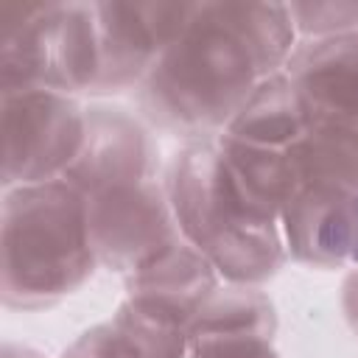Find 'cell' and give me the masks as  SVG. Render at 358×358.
<instances>
[{"mask_svg": "<svg viewBox=\"0 0 358 358\" xmlns=\"http://www.w3.org/2000/svg\"><path fill=\"white\" fill-rule=\"evenodd\" d=\"M305 260L316 266L358 263V190L322 215Z\"/></svg>", "mask_w": 358, "mask_h": 358, "instance_id": "11", "label": "cell"}, {"mask_svg": "<svg viewBox=\"0 0 358 358\" xmlns=\"http://www.w3.org/2000/svg\"><path fill=\"white\" fill-rule=\"evenodd\" d=\"M64 358H134V355L129 352V347L123 344L117 330L112 324H103V327H95V330L84 333L64 352Z\"/></svg>", "mask_w": 358, "mask_h": 358, "instance_id": "12", "label": "cell"}, {"mask_svg": "<svg viewBox=\"0 0 358 358\" xmlns=\"http://www.w3.org/2000/svg\"><path fill=\"white\" fill-rule=\"evenodd\" d=\"M87 199L112 187L154 179V143L120 109H92L78 157L62 176Z\"/></svg>", "mask_w": 358, "mask_h": 358, "instance_id": "6", "label": "cell"}, {"mask_svg": "<svg viewBox=\"0 0 358 358\" xmlns=\"http://www.w3.org/2000/svg\"><path fill=\"white\" fill-rule=\"evenodd\" d=\"M308 131L310 115L299 92L288 76L274 73L257 84L218 140L263 154H288Z\"/></svg>", "mask_w": 358, "mask_h": 358, "instance_id": "8", "label": "cell"}, {"mask_svg": "<svg viewBox=\"0 0 358 358\" xmlns=\"http://www.w3.org/2000/svg\"><path fill=\"white\" fill-rule=\"evenodd\" d=\"M134 358H187V322L140 299H126L112 322Z\"/></svg>", "mask_w": 358, "mask_h": 358, "instance_id": "10", "label": "cell"}, {"mask_svg": "<svg viewBox=\"0 0 358 358\" xmlns=\"http://www.w3.org/2000/svg\"><path fill=\"white\" fill-rule=\"evenodd\" d=\"M215 274L213 263L190 243H173L145 268L129 277V296L162 308L187 324L199 308L213 296Z\"/></svg>", "mask_w": 358, "mask_h": 358, "instance_id": "9", "label": "cell"}, {"mask_svg": "<svg viewBox=\"0 0 358 358\" xmlns=\"http://www.w3.org/2000/svg\"><path fill=\"white\" fill-rule=\"evenodd\" d=\"M90 201L67 179L20 185L3 210V291L8 305L42 308L73 294L95 260Z\"/></svg>", "mask_w": 358, "mask_h": 358, "instance_id": "2", "label": "cell"}, {"mask_svg": "<svg viewBox=\"0 0 358 358\" xmlns=\"http://www.w3.org/2000/svg\"><path fill=\"white\" fill-rule=\"evenodd\" d=\"M288 53L285 22H187L145 76L143 103L179 131L227 129Z\"/></svg>", "mask_w": 358, "mask_h": 358, "instance_id": "1", "label": "cell"}, {"mask_svg": "<svg viewBox=\"0 0 358 358\" xmlns=\"http://www.w3.org/2000/svg\"><path fill=\"white\" fill-rule=\"evenodd\" d=\"M3 358H39V355H36V352H31V350H14V347H8Z\"/></svg>", "mask_w": 358, "mask_h": 358, "instance_id": "14", "label": "cell"}, {"mask_svg": "<svg viewBox=\"0 0 358 358\" xmlns=\"http://www.w3.org/2000/svg\"><path fill=\"white\" fill-rule=\"evenodd\" d=\"M168 201L187 243L232 282L252 285L280 268L285 255L277 218L241 193L218 145L199 143L176 157Z\"/></svg>", "mask_w": 358, "mask_h": 358, "instance_id": "3", "label": "cell"}, {"mask_svg": "<svg viewBox=\"0 0 358 358\" xmlns=\"http://www.w3.org/2000/svg\"><path fill=\"white\" fill-rule=\"evenodd\" d=\"M87 201L98 260L129 277L179 243L168 190H162L157 179L112 187Z\"/></svg>", "mask_w": 358, "mask_h": 358, "instance_id": "5", "label": "cell"}, {"mask_svg": "<svg viewBox=\"0 0 358 358\" xmlns=\"http://www.w3.org/2000/svg\"><path fill=\"white\" fill-rule=\"evenodd\" d=\"M6 185H36L64 176L81 151L87 115L56 87H14L3 92Z\"/></svg>", "mask_w": 358, "mask_h": 358, "instance_id": "4", "label": "cell"}, {"mask_svg": "<svg viewBox=\"0 0 358 358\" xmlns=\"http://www.w3.org/2000/svg\"><path fill=\"white\" fill-rule=\"evenodd\" d=\"M344 308H347V316H350L352 327L358 330V271L350 274V280L344 285Z\"/></svg>", "mask_w": 358, "mask_h": 358, "instance_id": "13", "label": "cell"}, {"mask_svg": "<svg viewBox=\"0 0 358 358\" xmlns=\"http://www.w3.org/2000/svg\"><path fill=\"white\" fill-rule=\"evenodd\" d=\"M310 126L358 131V34H341L302 48L288 62Z\"/></svg>", "mask_w": 358, "mask_h": 358, "instance_id": "7", "label": "cell"}]
</instances>
